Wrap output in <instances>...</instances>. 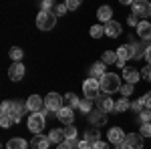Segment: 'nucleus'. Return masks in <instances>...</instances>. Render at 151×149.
<instances>
[{"mask_svg":"<svg viewBox=\"0 0 151 149\" xmlns=\"http://www.w3.org/2000/svg\"><path fill=\"white\" fill-rule=\"evenodd\" d=\"M145 58H147V63L151 65V46H147V55H145Z\"/></svg>","mask_w":151,"mask_h":149,"instance_id":"47","label":"nucleus"},{"mask_svg":"<svg viewBox=\"0 0 151 149\" xmlns=\"http://www.w3.org/2000/svg\"><path fill=\"white\" fill-rule=\"evenodd\" d=\"M105 35V26H101V24H93L91 26V36L93 38H99V36Z\"/></svg>","mask_w":151,"mask_h":149,"instance_id":"32","label":"nucleus"},{"mask_svg":"<svg viewBox=\"0 0 151 149\" xmlns=\"http://www.w3.org/2000/svg\"><path fill=\"white\" fill-rule=\"evenodd\" d=\"M93 149H109V143H105V141H97V143H93Z\"/></svg>","mask_w":151,"mask_h":149,"instance_id":"43","label":"nucleus"},{"mask_svg":"<svg viewBox=\"0 0 151 149\" xmlns=\"http://www.w3.org/2000/svg\"><path fill=\"white\" fill-rule=\"evenodd\" d=\"M63 135L65 139H73V141H77V127L75 125H67L63 129Z\"/></svg>","mask_w":151,"mask_h":149,"instance_id":"29","label":"nucleus"},{"mask_svg":"<svg viewBox=\"0 0 151 149\" xmlns=\"http://www.w3.org/2000/svg\"><path fill=\"white\" fill-rule=\"evenodd\" d=\"M10 109H12V101H4L0 107V115H10Z\"/></svg>","mask_w":151,"mask_h":149,"instance_id":"37","label":"nucleus"},{"mask_svg":"<svg viewBox=\"0 0 151 149\" xmlns=\"http://www.w3.org/2000/svg\"><path fill=\"white\" fill-rule=\"evenodd\" d=\"M87 147H91V143H89V141H85V139L79 141V145H77V149H87Z\"/></svg>","mask_w":151,"mask_h":149,"instance_id":"46","label":"nucleus"},{"mask_svg":"<svg viewBox=\"0 0 151 149\" xmlns=\"http://www.w3.org/2000/svg\"><path fill=\"white\" fill-rule=\"evenodd\" d=\"M89 121L93 123V127H101L107 123V113L101 111V109H95V111L89 113Z\"/></svg>","mask_w":151,"mask_h":149,"instance_id":"13","label":"nucleus"},{"mask_svg":"<svg viewBox=\"0 0 151 149\" xmlns=\"http://www.w3.org/2000/svg\"><path fill=\"white\" fill-rule=\"evenodd\" d=\"M42 129H45V115L42 113H32L28 117V131H32L35 135H40Z\"/></svg>","mask_w":151,"mask_h":149,"instance_id":"5","label":"nucleus"},{"mask_svg":"<svg viewBox=\"0 0 151 149\" xmlns=\"http://www.w3.org/2000/svg\"><path fill=\"white\" fill-rule=\"evenodd\" d=\"M99 85H101V91H103L105 95L121 91V87H123V85H121V77L115 75V73H107L103 79L99 81Z\"/></svg>","mask_w":151,"mask_h":149,"instance_id":"1","label":"nucleus"},{"mask_svg":"<svg viewBox=\"0 0 151 149\" xmlns=\"http://www.w3.org/2000/svg\"><path fill=\"white\" fill-rule=\"evenodd\" d=\"M115 149H127V145H125V141L123 143H117V147Z\"/></svg>","mask_w":151,"mask_h":149,"instance_id":"48","label":"nucleus"},{"mask_svg":"<svg viewBox=\"0 0 151 149\" xmlns=\"http://www.w3.org/2000/svg\"><path fill=\"white\" fill-rule=\"evenodd\" d=\"M55 24H57V14L55 12H38V16H36V28L38 30H52L55 28Z\"/></svg>","mask_w":151,"mask_h":149,"instance_id":"2","label":"nucleus"},{"mask_svg":"<svg viewBox=\"0 0 151 149\" xmlns=\"http://www.w3.org/2000/svg\"><path fill=\"white\" fill-rule=\"evenodd\" d=\"M131 8H133V16H135V18L151 16V4H147L145 0H137V2H133Z\"/></svg>","mask_w":151,"mask_h":149,"instance_id":"7","label":"nucleus"},{"mask_svg":"<svg viewBox=\"0 0 151 149\" xmlns=\"http://www.w3.org/2000/svg\"><path fill=\"white\" fill-rule=\"evenodd\" d=\"M141 137H151V123H141Z\"/></svg>","mask_w":151,"mask_h":149,"instance_id":"35","label":"nucleus"},{"mask_svg":"<svg viewBox=\"0 0 151 149\" xmlns=\"http://www.w3.org/2000/svg\"><path fill=\"white\" fill-rule=\"evenodd\" d=\"M79 111L89 115L91 111H93V99H87V97H85V99H81V103H79Z\"/></svg>","mask_w":151,"mask_h":149,"instance_id":"26","label":"nucleus"},{"mask_svg":"<svg viewBox=\"0 0 151 149\" xmlns=\"http://www.w3.org/2000/svg\"><path fill=\"white\" fill-rule=\"evenodd\" d=\"M26 109H28L30 113H42V109H45L42 97H40V95H30V97L26 99Z\"/></svg>","mask_w":151,"mask_h":149,"instance_id":"8","label":"nucleus"},{"mask_svg":"<svg viewBox=\"0 0 151 149\" xmlns=\"http://www.w3.org/2000/svg\"><path fill=\"white\" fill-rule=\"evenodd\" d=\"M141 123H151V111H141Z\"/></svg>","mask_w":151,"mask_h":149,"instance_id":"40","label":"nucleus"},{"mask_svg":"<svg viewBox=\"0 0 151 149\" xmlns=\"http://www.w3.org/2000/svg\"><path fill=\"white\" fill-rule=\"evenodd\" d=\"M133 55H135V48H133V45H123L117 48V67H121V69H125V63H127L129 58H133Z\"/></svg>","mask_w":151,"mask_h":149,"instance_id":"4","label":"nucleus"},{"mask_svg":"<svg viewBox=\"0 0 151 149\" xmlns=\"http://www.w3.org/2000/svg\"><path fill=\"white\" fill-rule=\"evenodd\" d=\"M65 101H67V107H70V109H79V103H81V99L75 93H67L65 95Z\"/></svg>","mask_w":151,"mask_h":149,"instance_id":"25","label":"nucleus"},{"mask_svg":"<svg viewBox=\"0 0 151 149\" xmlns=\"http://www.w3.org/2000/svg\"><path fill=\"white\" fill-rule=\"evenodd\" d=\"M139 71H135V69H123V81L125 83H129V85H135L137 81H139Z\"/></svg>","mask_w":151,"mask_h":149,"instance_id":"20","label":"nucleus"},{"mask_svg":"<svg viewBox=\"0 0 151 149\" xmlns=\"http://www.w3.org/2000/svg\"><path fill=\"white\" fill-rule=\"evenodd\" d=\"M105 35L109 36V38H117V36L121 35V24L117 22V20L107 22V24H105Z\"/></svg>","mask_w":151,"mask_h":149,"instance_id":"18","label":"nucleus"},{"mask_svg":"<svg viewBox=\"0 0 151 149\" xmlns=\"http://www.w3.org/2000/svg\"><path fill=\"white\" fill-rule=\"evenodd\" d=\"M133 48H135V55H133V58H137V60L147 55V46H145V45H133Z\"/></svg>","mask_w":151,"mask_h":149,"instance_id":"31","label":"nucleus"},{"mask_svg":"<svg viewBox=\"0 0 151 149\" xmlns=\"http://www.w3.org/2000/svg\"><path fill=\"white\" fill-rule=\"evenodd\" d=\"M77 141H73V139H65L60 145H57V149H77Z\"/></svg>","mask_w":151,"mask_h":149,"instance_id":"34","label":"nucleus"},{"mask_svg":"<svg viewBox=\"0 0 151 149\" xmlns=\"http://www.w3.org/2000/svg\"><path fill=\"white\" fill-rule=\"evenodd\" d=\"M117 53H111V50H107V53H103V58H101V63L103 65H117Z\"/></svg>","mask_w":151,"mask_h":149,"instance_id":"28","label":"nucleus"},{"mask_svg":"<svg viewBox=\"0 0 151 149\" xmlns=\"http://www.w3.org/2000/svg\"><path fill=\"white\" fill-rule=\"evenodd\" d=\"M85 141H89L91 145L97 143V141H101V133H99V129H95V127L87 129V131H85Z\"/></svg>","mask_w":151,"mask_h":149,"instance_id":"23","label":"nucleus"},{"mask_svg":"<svg viewBox=\"0 0 151 149\" xmlns=\"http://www.w3.org/2000/svg\"><path fill=\"white\" fill-rule=\"evenodd\" d=\"M97 109H101V111H105V113H113L115 111V101L109 97V95H105V93H101L99 97H97Z\"/></svg>","mask_w":151,"mask_h":149,"instance_id":"9","label":"nucleus"},{"mask_svg":"<svg viewBox=\"0 0 151 149\" xmlns=\"http://www.w3.org/2000/svg\"><path fill=\"white\" fill-rule=\"evenodd\" d=\"M12 123H14V121H12L10 115H0V127H4V129H6V127H10Z\"/></svg>","mask_w":151,"mask_h":149,"instance_id":"36","label":"nucleus"},{"mask_svg":"<svg viewBox=\"0 0 151 149\" xmlns=\"http://www.w3.org/2000/svg\"><path fill=\"white\" fill-rule=\"evenodd\" d=\"M24 77V65L22 63H14L10 65V69H8V79L12 83H16V81H20Z\"/></svg>","mask_w":151,"mask_h":149,"instance_id":"12","label":"nucleus"},{"mask_svg":"<svg viewBox=\"0 0 151 149\" xmlns=\"http://www.w3.org/2000/svg\"><path fill=\"white\" fill-rule=\"evenodd\" d=\"M143 105H145V107H147V109H149V111H151V91L147 93L145 97H143Z\"/></svg>","mask_w":151,"mask_h":149,"instance_id":"44","label":"nucleus"},{"mask_svg":"<svg viewBox=\"0 0 151 149\" xmlns=\"http://www.w3.org/2000/svg\"><path fill=\"white\" fill-rule=\"evenodd\" d=\"M129 26H135V28H137V24H139V18H135V16H133V14H131V16H129Z\"/></svg>","mask_w":151,"mask_h":149,"instance_id":"45","label":"nucleus"},{"mask_svg":"<svg viewBox=\"0 0 151 149\" xmlns=\"http://www.w3.org/2000/svg\"><path fill=\"white\" fill-rule=\"evenodd\" d=\"M57 119L60 121V123H65V125H73V121H75V109L63 107V109L57 113Z\"/></svg>","mask_w":151,"mask_h":149,"instance_id":"10","label":"nucleus"},{"mask_svg":"<svg viewBox=\"0 0 151 149\" xmlns=\"http://www.w3.org/2000/svg\"><path fill=\"white\" fill-rule=\"evenodd\" d=\"M48 139H50V143H55V145H60V143L65 141L63 129H50V133H48Z\"/></svg>","mask_w":151,"mask_h":149,"instance_id":"24","label":"nucleus"},{"mask_svg":"<svg viewBox=\"0 0 151 149\" xmlns=\"http://www.w3.org/2000/svg\"><path fill=\"white\" fill-rule=\"evenodd\" d=\"M137 35H139L141 40H151V22L139 20V24H137Z\"/></svg>","mask_w":151,"mask_h":149,"instance_id":"16","label":"nucleus"},{"mask_svg":"<svg viewBox=\"0 0 151 149\" xmlns=\"http://www.w3.org/2000/svg\"><path fill=\"white\" fill-rule=\"evenodd\" d=\"M63 101H65V97H60L58 93H48L47 97H45V107H47V111H55V113H58V111L65 107Z\"/></svg>","mask_w":151,"mask_h":149,"instance_id":"3","label":"nucleus"},{"mask_svg":"<svg viewBox=\"0 0 151 149\" xmlns=\"http://www.w3.org/2000/svg\"><path fill=\"white\" fill-rule=\"evenodd\" d=\"M89 73H91V79H95V81H101L105 75H107V71H105V65L101 63V60H99V63H93Z\"/></svg>","mask_w":151,"mask_h":149,"instance_id":"17","label":"nucleus"},{"mask_svg":"<svg viewBox=\"0 0 151 149\" xmlns=\"http://www.w3.org/2000/svg\"><path fill=\"white\" fill-rule=\"evenodd\" d=\"M28 109H26V103H18V101H12V109H10V117L14 123H18L20 119H22V115L26 113Z\"/></svg>","mask_w":151,"mask_h":149,"instance_id":"11","label":"nucleus"},{"mask_svg":"<svg viewBox=\"0 0 151 149\" xmlns=\"http://www.w3.org/2000/svg\"><path fill=\"white\" fill-rule=\"evenodd\" d=\"M129 107H131V103H129V99H125V97H121L119 101L115 103V113H125Z\"/></svg>","mask_w":151,"mask_h":149,"instance_id":"27","label":"nucleus"},{"mask_svg":"<svg viewBox=\"0 0 151 149\" xmlns=\"http://www.w3.org/2000/svg\"><path fill=\"white\" fill-rule=\"evenodd\" d=\"M22 57H24V50H22V48H18V46H12V48H10V58L14 60V63H20Z\"/></svg>","mask_w":151,"mask_h":149,"instance_id":"30","label":"nucleus"},{"mask_svg":"<svg viewBox=\"0 0 151 149\" xmlns=\"http://www.w3.org/2000/svg\"><path fill=\"white\" fill-rule=\"evenodd\" d=\"M143 107H145V105H143V99H139V101H135V103L131 105V109H133V111H137V113H141V109H143Z\"/></svg>","mask_w":151,"mask_h":149,"instance_id":"42","label":"nucleus"},{"mask_svg":"<svg viewBox=\"0 0 151 149\" xmlns=\"http://www.w3.org/2000/svg\"><path fill=\"white\" fill-rule=\"evenodd\" d=\"M111 16H113V10H111V6H101V8L97 10V18H99V20H103L105 24L111 22Z\"/></svg>","mask_w":151,"mask_h":149,"instance_id":"22","label":"nucleus"},{"mask_svg":"<svg viewBox=\"0 0 151 149\" xmlns=\"http://www.w3.org/2000/svg\"><path fill=\"white\" fill-rule=\"evenodd\" d=\"M141 77H143L145 81H149V83H151V65L143 67V71H141Z\"/></svg>","mask_w":151,"mask_h":149,"instance_id":"39","label":"nucleus"},{"mask_svg":"<svg viewBox=\"0 0 151 149\" xmlns=\"http://www.w3.org/2000/svg\"><path fill=\"white\" fill-rule=\"evenodd\" d=\"M48 145H50V139L45 137V135H35L30 139V147L32 149H48Z\"/></svg>","mask_w":151,"mask_h":149,"instance_id":"19","label":"nucleus"},{"mask_svg":"<svg viewBox=\"0 0 151 149\" xmlns=\"http://www.w3.org/2000/svg\"><path fill=\"white\" fill-rule=\"evenodd\" d=\"M133 91H135V85H129V83H125V85L121 87V95H123L125 99H129V97L133 95Z\"/></svg>","mask_w":151,"mask_h":149,"instance_id":"33","label":"nucleus"},{"mask_svg":"<svg viewBox=\"0 0 151 149\" xmlns=\"http://www.w3.org/2000/svg\"><path fill=\"white\" fill-rule=\"evenodd\" d=\"M125 145L127 149H143V137L139 133H129L125 137Z\"/></svg>","mask_w":151,"mask_h":149,"instance_id":"14","label":"nucleus"},{"mask_svg":"<svg viewBox=\"0 0 151 149\" xmlns=\"http://www.w3.org/2000/svg\"><path fill=\"white\" fill-rule=\"evenodd\" d=\"M65 4H67V8H69V10H77V8L81 6V2H79V0H69V2H65Z\"/></svg>","mask_w":151,"mask_h":149,"instance_id":"41","label":"nucleus"},{"mask_svg":"<svg viewBox=\"0 0 151 149\" xmlns=\"http://www.w3.org/2000/svg\"><path fill=\"white\" fill-rule=\"evenodd\" d=\"M30 143H26L22 137H12L8 143H6V149H28Z\"/></svg>","mask_w":151,"mask_h":149,"instance_id":"21","label":"nucleus"},{"mask_svg":"<svg viewBox=\"0 0 151 149\" xmlns=\"http://www.w3.org/2000/svg\"><path fill=\"white\" fill-rule=\"evenodd\" d=\"M69 10V8H67V4H63V2H60V4H57V6H55V14H57V16H63V14H65V12Z\"/></svg>","mask_w":151,"mask_h":149,"instance_id":"38","label":"nucleus"},{"mask_svg":"<svg viewBox=\"0 0 151 149\" xmlns=\"http://www.w3.org/2000/svg\"><path fill=\"white\" fill-rule=\"evenodd\" d=\"M87 149H93V145H91V147H87Z\"/></svg>","mask_w":151,"mask_h":149,"instance_id":"49","label":"nucleus"},{"mask_svg":"<svg viewBox=\"0 0 151 149\" xmlns=\"http://www.w3.org/2000/svg\"><path fill=\"white\" fill-rule=\"evenodd\" d=\"M107 135H109V141L113 143V145H117V143H123L125 141V133H123V129L121 127H111L109 131H107Z\"/></svg>","mask_w":151,"mask_h":149,"instance_id":"15","label":"nucleus"},{"mask_svg":"<svg viewBox=\"0 0 151 149\" xmlns=\"http://www.w3.org/2000/svg\"><path fill=\"white\" fill-rule=\"evenodd\" d=\"M99 91H101L99 81L87 79L85 83H83V93H85V97H87V99H97V97H99Z\"/></svg>","mask_w":151,"mask_h":149,"instance_id":"6","label":"nucleus"}]
</instances>
